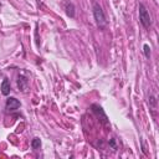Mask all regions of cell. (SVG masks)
I'll return each mask as SVG.
<instances>
[{"mask_svg":"<svg viewBox=\"0 0 159 159\" xmlns=\"http://www.w3.org/2000/svg\"><path fill=\"white\" fill-rule=\"evenodd\" d=\"M93 16H94V20H96V24L99 29H104L107 25H108V21L106 19V15L103 12V9L101 7L99 4L94 2L93 4Z\"/></svg>","mask_w":159,"mask_h":159,"instance_id":"1","label":"cell"},{"mask_svg":"<svg viewBox=\"0 0 159 159\" xmlns=\"http://www.w3.org/2000/svg\"><path fill=\"white\" fill-rule=\"evenodd\" d=\"M139 21L140 24L143 25L144 29H149L150 25H152V19H150V15L147 10V7L140 2L139 4Z\"/></svg>","mask_w":159,"mask_h":159,"instance_id":"2","label":"cell"},{"mask_svg":"<svg viewBox=\"0 0 159 159\" xmlns=\"http://www.w3.org/2000/svg\"><path fill=\"white\" fill-rule=\"evenodd\" d=\"M20 106H21L20 101L16 99L15 97H9V98L6 99V103H5V108H6L7 112H14V111L19 109Z\"/></svg>","mask_w":159,"mask_h":159,"instance_id":"3","label":"cell"},{"mask_svg":"<svg viewBox=\"0 0 159 159\" xmlns=\"http://www.w3.org/2000/svg\"><path fill=\"white\" fill-rule=\"evenodd\" d=\"M92 111H93V113L97 116V117H102V122L104 123V124H107L108 123V119H107V116H106V113L103 112V109H102V107L101 106H98V104H92Z\"/></svg>","mask_w":159,"mask_h":159,"instance_id":"4","label":"cell"},{"mask_svg":"<svg viewBox=\"0 0 159 159\" xmlns=\"http://www.w3.org/2000/svg\"><path fill=\"white\" fill-rule=\"evenodd\" d=\"M0 89H1V93H2L4 96H9V94H10V91H11V84H10L9 78H6V77H5V78L2 80Z\"/></svg>","mask_w":159,"mask_h":159,"instance_id":"5","label":"cell"},{"mask_svg":"<svg viewBox=\"0 0 159 159\" xmlns=\"http://www.w3.org/2000/svg\"><path fill=\"white\" fill-rule=\"evenodd\" d=\"M27 83H29V81H27V78L25 76H19V78H17V87H19V89L21 92H25L27 89Z\"/></svg>","mask_w":159,"mask_h":159,"instance_id":"6","label":"cell"},{"mask_svg":"<svg viewBox=\"0 0 159 159\" xmlns=\"http://www.w3.org/2000/svg\"><path fill=\"white\" fill-rule=\"evenodd\" d=\"M65 10H66V14L70 16V17H75V5L70 1H66L65 2Z\"/></svg>","mask_w":159,"mask_h":159,"instance_id":"7","label":"cell"},{"mask_svg":"<svg viewBox=\"0 0 159 159\" xmlns=\"http://www.w3.org/2000/svg\"><path fill=\"white\" fill-rule=\"evenodd\" d=\"M31 148H32L34 150H39V149L41 148V140H40V138L35 137V138L31 140Z\"/></svg>","mask_w":159,"mask_h":159,"instance_id":"8","label":"cell"},{"mask_svg":"<svg viewBox=\"0 0 159 159\" xmlns=\"http://www.w3.org/2000/svg\"><path fill=\"white\" fill-rule=\"evenodd\" d=\"M143 52H144V56H145L147 58L150 57V47H149L148 43H144V46H143Z\"/></svg>","mask_w":159,"mask_h":159,"instance_id":"9","label":"cell"},{"mask_svg":"<svg viewBox=\"0 0 159 159\" xmlns=\"http://www.w3.org/2000/svg\"><path fill=\"white\" fill-rule=\"evenodd\" d=\"M109 145H111L113 149H116V148H117V145H116V140H114V139H111V140H109Z\"/></svg>","mask_w":159,"mask_h":159,"instance_id":"10","label":"cell"}]
</instances>
